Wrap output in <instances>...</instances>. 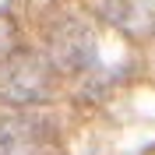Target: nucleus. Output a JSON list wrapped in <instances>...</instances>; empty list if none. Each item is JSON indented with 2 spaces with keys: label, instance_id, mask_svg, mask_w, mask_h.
I'll use <instances>...</instances> for the list:
<instances>
[{
  "label": "nucleus",
  "instance_id": "obj_3",
  "mask_svg": "<svg viewBox=\"0 0 155 155\" xmlns=\"http://www.w3.org/2000/svg\"><path fill=\"white\" fill-rule=\"evenodd\" d=\"M49 57H53L57 67L71 71V74L92 67L95 64V39L85 28V21H78V18L57 21L49 28Z\"/></svg>",
  "mask_w": 155,
  "mask_h": 155
},
{
  "label": "nucleus",
  "instance_id": "obj_1",
  "mask_svg": "<svg viewBox=\"0 0 155 155\" xmlns=\"http://www.w3.org/2000/svg\"><path fill=\"white\" fill-rule=\"evenodd\" d=\"M53 88V71L39 53L14 49L0 60V99L11 106H39Z\"/></svg>",
  "mask_w": 155,
  "mask_h": 155
},
{
  "label": "nucleus",
  "instance_id": "obj_2",
  "mask_svg": "<svg viewBox=\"0 0 155 155\" xmlns=\"http://www.w3.org/2000/svg\"><path fill=\"white\" fill-rule=\"evenodd\" d=\"M53 124L46 116L18 113L0 120V155H53Z\"/></svg>",
  "mask_w": 155,
  "mask_h": 155
}]
</instances>
